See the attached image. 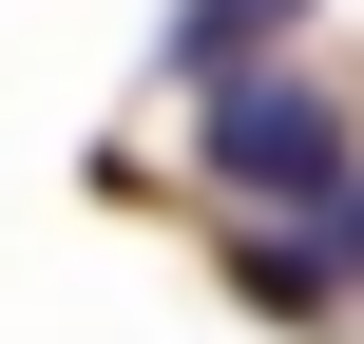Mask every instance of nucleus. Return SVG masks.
Here are the masks:
<instances>
[{
    "instance_id": "f257e3e1",
    "label": "nucleus",
    "mask_w": 364,
    "mask_h": 344,
    "mask_svg": "<svg viewBox=\"0 0 364 344\" xmlns=\"http://www.w3.org/2000/svg\"><path fill=\"white\" fill-rule=\"evenodd\" d=\"M192 153H211V192H230V211H326V192L364 172V153H346V115H326L307 77H230Z\"/></svg>"
},
{
    "instance_id": "f03ea898",
    "label": "nucleus",
    "mask_w": 364,
    "mask_h": 344,
    "mask_svg": "<svg viewBox=\"0 0 364 344\" xmlns=\"http://www.w3.org/2000/svg\"><path fill=\"white\" fill-rule=\"evenodd\" d=\"M250 19H269V38H288V19H307V0H250Z\"/></svg>"
}]
</instances>
